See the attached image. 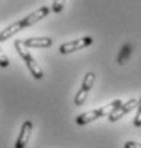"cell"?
I'll return each instance as SVG.
<instances>
[{
  "mask_svg": "<svg viewBox=\"0 0 141 148\" xmlns=\"http://www.w3.org/2000/svg\"><path fill=\"white\" fill-rule=\"evenodd\" d=\"M134 125L141 127V97L138 100V107H137V114H135V118H134Z\"/></svg>",
  "mask_w": 141,
  "mask_h": 148,
  "instance_id": "7c38bea8",
  "label": "cell"
},
{
  "mask_svg": "<svg viewBox=\"0 0 141 148\" xmlns=\"http://www.w3.org/2000/svg\"><path fill=\"white\" fill-rule=\"evenodd\" d=\"M32 131H33V123L30 120L24 121L21 128H20V132H19V137H17V141H16V145L14 148H24L26 144L29 143L30 140V135H32Z\"/></svg>",
  "mask_w": 141,
  "mask_h": 148,
  "instance_id": "8992f818",
  "label": "cell"
},
{
  "mask_svg": "<svg viewBox=\"0 0 141 148\" xmlns=\"http://www.w3.org/2000/svg\"><path fill=\"white\" fill-rule=\"evenodd\" d=\"M23 43L29 49H46L53 44V40L50 37H32L23 40Z\"/></svg>",
  "mask_w": 141,
  "mask_h": 148,
  "instance_id": "ba28073f",
  "label": "cell"
},
{
  "mask_svg": "<svg viewBox=\"0 0 141 148\" xmlns=\"http://www.w3.org/2000/svg\"><path fill=\"white\" fill-rule=\"evenodd\" d=\"M14 47H16V50H17L19 56L26 61V66H27V69H29V71L30 74L37 78V80H40V78H43V70H41V67L37 64V61H36L34 58H33V56L30 54V51L27 50V47L24 46V43H23V40H16L14 41Z\"/></svg>",
  "mask_w": 141,
  "mask_h": 148,
  "instance_id": "7a4b0ae2",
  "label": "cell"
},
{
  "mask_svg": "<svg viewBox=\"0 0 141 148\" xmlns=\"http://www.w3.org/2000/svg\"><path fill=\"white\" fill-rule=\"evenodd\" d=\"M93 43V38L91 37H83L80 40H74L70 43H64L58 47V51L61 54H69L73 51H77V50H81V49H86L87 46H90Z\"/></svg>",
  "mask_w": 141,
  "mask_h": 148,
  "instance_id": "5b68a950",
  "label": "cell"
},
{
  "mask_svg": "<svg viewBox=\"0 0 141 148\" xmlns=\"http://www.w3.org/2000/svg\"><path fill=\"white\" fill-rule=\"evenodd\" d=\"M49 7H46V6H43V7H40V9H37L36 12H33L32 14H29L27 17H24L23 20H20V23H21V26H23V29H26V27H30V26H33L36 24L37 21H40L41 18H44L47 14H49Z\"/></svg>",
  "mask_w": 141,
  "mask_h": 148,
  "instance_id": "52a82bcc",
  "label": "cell"
},
{
  "mask_svg": "<svg viewBox=\"0 0 141 148\" xmlns=\"http://www.w3.org/2000/svg\"><path fill=\"white\" fill-rule=\"evenodd\" d=\"M20 30H23V26H21V23H20V21H16V23H13V24L7 26L4 30H1V32H0V43H1V41H6L7 38H10L12 36H14V34L19 33Z\"/></svg>",
  "mask_w": 141,
  "mask_h": 148,
  "instance_id": "9c48e42d",
  "label": "cell"
},
{
  "mask_svg": "<svg viewBox=\"0 0 141 148\" xmlns=\"http://www.w3.org/2000/svg\"><path fill=\"white\" fill-rule=\"evenodd\" d=\"M137 107H138V100H135V98H131V100H128L127 103H123L120 107H117V108L113 111V112H110V115H108V120H110L111 123H114V121L120 120L121 117H124L125 114L131 112V111L134 110V108H137Z\"/></svg>",
  "mask_w": 141,
  "mask_h": 148,
  "instance_id": "277c9868",
  "label": "cell"
},
{
  "mask_svg": "<svg viewBox=\"0 0 141 148\" xmlns=\"http://www.w3.org/2000/svg\"><path fill=\"white\" fill-rule=\"evenodd\" d=\"M64 3H66V0H53V7L52 9H53L54 13H60L64 7Z\"/></svg>",
  "mask_w": 141,
  "mask_h": 148,
  "instance_id": "8fae6325",
  "label": "cell"
},
{
  "mask_svg": "<svg viewBox=\"0 0 141 148\" xmlns=\"http://www.w3.org/2000/svg\"><path fill=\"white\" fill-rule=\"evenodd\" d=\"M121 104H123L121 100H114V101H111L110 104H107L104 107H100V108H96V110H91V111H88V112H84V114L78 115V117L76 118V123H77L78 125L88 124L90 121H94V120H97V118H100V117L110 115V112H113L117 107H120Z\"/></svg>",
  "mask_w": 141,
  "mask_h": 148,
  "instance_id": "6da1fadb",
  "label": "cell"
},
{
  "mask_svg": "<svg viewBox=\"0 0 141 148\" xmlns=\"http://www.w3.org/2000/svg\"><path fill=\"white\" fill-rule=\"evenodd\" d=\"M124 148H141L140 143H134V141H127L124 144Z\"/></svg>",
  "mask_w": 141,
  "mask_h": 148,
  "instance_id": "5bb4252c",
  "label": "cell"
},
{
  "mask_svg": "<svg viewBox=\"0 0 141 148\" xmlns=\"http://www.w3.org/2000/svg\"><path fill=\"white\" fill-rule=\"evenodd\" d=\"M9 64H10V61H9L7 56L3 53V50L0 47V67H9Z\"/></svg>",
  "mask_w": 141,
  "mask_h": 148,
  "instance_id": "4fadbf2b",
  "label": "cell"
},
{
  "mask_svg": "<svg viewBox=\"0 0 141 148\" xmlns=\"http://www.w3.org/2000/svg\"><path fill=\"white\" fill-rule=\"evenodd\" d=\"M131 54V44L127 43L124 44L120 50V54H118V64H125V61L128 60V57Z\"/></svg>",
  "mask_w": 141,
  "mask_h": 148,
  "instance_id": "30bf717a",
  "label": "cell"
},
{
  "mask_svg": "<svg viewBox=\"0 0 141 148\" xmlns=\"http://www.w3.org/2000/svg\"><path fill=\"white\" fill-rule=\"evenodd\" d=\"M94 81H96V75L94 73H87L84 75V80H83V84H81V87H80V90L77 91L76 94V97H74V104L76 106H83L84 103H86V100H87L88 97V92L90 90L93 88V86H94Z\"/></svg>",
  "mask_w": 141,
  "mask_h": 148,
  "instance_id": "3957f363",
  "label": "cell"
}]
</instances>
